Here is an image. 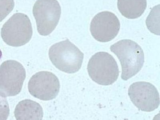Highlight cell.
I'll list each match as a JSON object with an SVG mask.
<instances>
[{
    "instance_id": "cell-5",
    "label": "cell",
    "mask_w": 160,
    "mask_h": 120,
    "mask_svg": "<svg viewBox=\"0 0 160 120\" xmlns=\"http://www.w3.org/2000/svg\"><path fill=\"white\" fill-rule=\"evenodd\" d=\"M26 78V70L19 62L14 60L3 62L0 66V95L7 97L19 94Z\"/></svg>"
},
{
    "instance_id": "cell-1",
    "label": "cell",
    "mask_w": 160,
    "mask_h": 120,
    "mask_svg": "<svg viewBox=\"0 0 160 120\" xmlns=\"http://www.w3.org/2000/svg\"><path fill=\"white\" fill-rule=\"evenodd\" d=\"M111 52L117 55L122 67L121 78L127 80L136 75L144 65V53L136 42L122 39L110 46Z\"/></svg>"
},
{
    "instance_id": "cell-15",
    "label": "cell",
    "mask_w": 160,
    "mask_h": 120,
    "mask_svg": "<svg viewBox=\"0 0 160 120\" xmlns=\"http://www.w3.org/2000/svg\"><path fill=\"white\" fill-rule=\"evenodd\" d=\"M2 56V52L1 51V50H0V58H1Z\"/></svg>"
},
{
    "instance_id": "cell-2",
    "label": "cell",
    "mask_w": 160,
    "mask_h": 120,
    "mask_svg": "<svg viewBox=\"0 0 160 120\" xmlns=\"http://www.w3.org/2000/svg\"><path fill=\"white\" fill-rule=\"evenodd\" d=\"M48 54L50 61L57 68L69 74L79 71L84 57V53L68 39L51 46Z\"/></svg>"
},
{
    "instance_id": "cell-12",
    "label": "cell",
    "mask_w": 160,
    "mask_h": 120,
    "mask_svg": "<svg viewBox=\"0 0 160 120\" xmlns=\"http://www.w3.org/2000/svg\"><path fill=\"white\" fill-rule=\"evenodd\" d=\"M146 24L152 33L160 35V5L152 9L146 20Z\"/></svg>"
},
{
    "instance_id": "cell-9",
    "label": "cell",
    "mask_w": 160,
    "mask_h": 120,
    "mask_svg": "<svg viewBox=\"0 0 160 120\" xmlns=\"http://www.w3.org/2000/svg\"><path fill=\"white\" fill-rule=\"evenodd\" d=\"M120 23L112 12L103 11L94 16L91 22V33L96 40L107 42L114 39L118 33Z\"/></svg>"
},
{
    "instance_id": "cell-14",
    "label": "cell",
    "mask_w": 160,
    "mask_h": 120,
    "mask_svg": "<svg viewBox=\"0 0 160 120\" xmlns=\"http://www.w3.org/2000/svg\"><path fill=\"white\" fill-rule=\"evenodd\" d=\"M10 114L9 103L6 97L0 95V120H6Z\"/></svg>"
},
{
    "instance_id": "cell-11",
    "label": "cell",
    "mask_w": 160,
    "mask_h": 120,
    "mask_svg": "<svg viewBox=\"0 0 160 120\" xmlns=\"http://www.w3.org/2000/svg\"><path fill=\"white\" fill-rule=\"evenodd\" d=\"M147 0H118V7L121 14L128 19L137 18L144 13Z\"/></svg>"
},
{
    "instance_id": "cell-13",
    "label": "cell",
    "mask_w": 160,
    "mask_h": 120,
    "mask_svg": "<svg viewBox=\"0 0 160 120\" xmlns=\"http://www.w3.org/2000/svg\"><path fill=\"white\" fill-rule=\"evenodd\" d=\"M14 5V0H0V22L12 12Z\"/></svg>"
},
{
    "instance_id": "cell-10",
    "label": "cell",
    "mask_w": 160,
    "mask_h": 120,
    "mask_svg": "<svg viewBox=\"0 0 160 120\" xmlns=\"http://www.w3.org/2000/svg\"><path fill=\"white\" fill-rule=\"evenodd\" d=\"M14 115L17 120H42L43 111L39 103L31 99H25L17 105Z\"/></svg>"
},
{
    "instance_id": "cell-3",
    "label": "cell",
    "mask_w": 160,
    "mask_h": 120,
    "mask_svg": "<svg viewBox=\"0 0 160 120\" xmlns=\"http://www.w3.org/2000/svg\"><path fill=\"white\" fill-rule=\"evenodd\" d=\"M88 73L92 81L98 84L109 85L118 80L119 70L114 57L105 52L92 55L88 65Z\"/></svg>"
},
{
    "instance_id": "cell-7",
    "label": "cell",
    "mask_w": 160,
    "mask_h": 120,
    "mask_svg": "<svg viewBox=\"0 0 160 120\" xmlns=\"http://www.w3.org/2000/svg\"><path fill=\"white\" fill-rule=\"evenodd\" d=\"M128 95L133 104L142 111H153L160 105V95L156 87L147 82H137L131 84Z\"/></svg>"
},
{
    "instance_id": "cell-8",
    "label": "cell",
    "mask_w": 160,
    "mask_h": 120,
    "mask_svg": "<svg viewBox=\"0 0 160 120\" xmlns=\"http://www.w3.org/2000/svg\"><path fill=\"white\" fill-rule=\"evenodd\" d=\"M58 77L48 71H40L33 75L28 83V90L32 95L42 100L55 98L59 92Z\"/></svg>"
},
{
    "instance_id": "cell-4",
    "label": "cell",
    "mask_w": 160,
    "mask_h": 120,
    "mask_svg": "<svg viewBox=\"0 0 160 120\" xmlns=\"http://www.w3.org/2000/svg\"><path fill=\"white\" fill-rule=\"evenodd\" d=\"M32 28L29 18L26 14H14L3 25L1 36L9 46L20 47L31 39Z\"/></svg>"
},
{
    "instance_id": "cell-6",
    "label": "cell",
    "mask_w": 160,
    "mask_h": 120,
    "mask_svg": "<svg viewBox=\"0 0 160 120\" xmlns=\"http://www.w3.org/2000/svg\"><path fill=\"white\" fill-rule=\"evenodd\" d=\"M32 12L38 32L41 35L47 36L58 25L61 15V8L57 0H37Z\"/></svg>"
}]
</instances>
